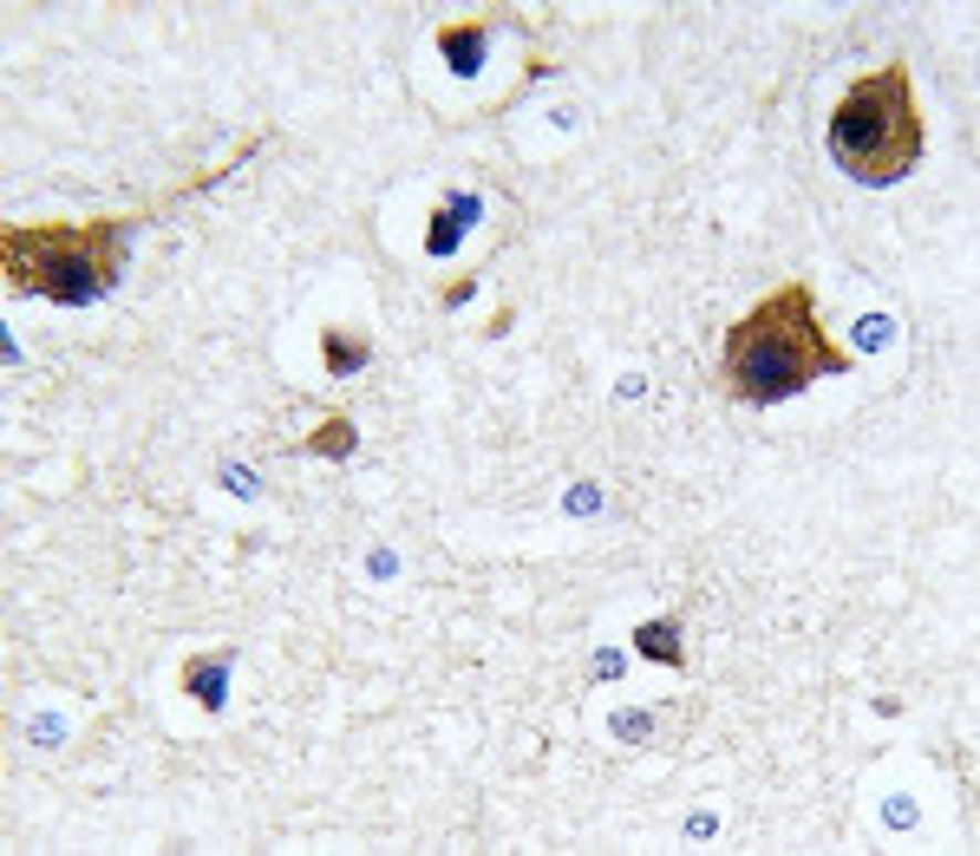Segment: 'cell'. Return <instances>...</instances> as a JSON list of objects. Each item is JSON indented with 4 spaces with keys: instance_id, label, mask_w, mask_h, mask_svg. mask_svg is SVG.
I'll use <instances>...</instances> for the list:
<instances>
[{
    "instance_id": "obj_2",
    "label": "cell",
    "mask_w": 980,
    "mask_h": 856,
    "mask_svg": "<svg viewBox=\"0 0 980 856\" xmlns=\"http://www.w3.org/2000/svg\"><path fill=\"white\" fill-rule=\"evenodd\" d=\"M144 216H92V222H13L0 236L7 282L20 294L85 307L125 275V242Z\"/></svg>"
},
{
    "instance_id": "obj_7",
    "label": "cell",
    "mask_w": 980,
    "mask_h": 856,
    "mask_svg": "<svg viewBox=\"0 0 980 856\" xmlns=\"http://www.w3.org/2000/svg\"><path fill=\"white\" fill-rule=\"evenodd\" d=\"M307 451H334V458H341V451H353V426H347V419H334V426H321V438H314Z\"/></svg>"
},
{
    "instance_id": "obj_5",
    "label": "cell",
    "mask_w": 980,
    "mask_h": 856,
    "mask_svg": "<svg viewBox=\"0 0 980 856\" xmlns=\"http://www.w3.org/2000/svg\"><path fill=\"white\" fill-rule=\"evenodd\" d=\"M438 46L458 60V72H478V53H484V27H451V33H438Z\"/></svg>"
},
{
    "instance_id": "obj_1",
    "label": "cell",
    "mask_w": 980,
    "mask_h": 856,
    "mask_svg": "<svg viewBox=\"0 0 980 856\" xmlns=\"http://www.w3.org/2000/svg\"><path fill=\"white\" fill-rule=\"evenodd\" d=\"M843 366H849V354L817 327L811 282H784V288H771L765 301H752V314H739L726 327V347H719L726 399H739V406L797 399L804 386L831 379Z\"/></svg>"
},
{
    "instance_id": "obj_6",
    "label": "cell",
    "mask_w": 980,
    "mask_h": 856,
    "mask_svg": "<svg viewBox=\"0 0 980 856\" xmlns=\"http://www.w3.org/2000/svg\"><path fill=\"white\" fill-rule=\"evenodd\" d=\"M222 667H229V660H204V667L190 674V687H197V700H204V707H216V700H222V693H216V680H222Z\"/></svg>"
},
{
    "instance_id": "obj_3",
    "label": "cell",
    "mask_w": 980,
    "mask_h": 856,
    "mask_svg": "<svg viewBox=\"0 0 980 856\" xmlns=\"http://www.w3.org/2000/svg\"><path fill=\"white\" fill-rule=\"evenodd\" d=\"M928 150L921 132V105H915L909 66H883L869 79H856L831 112V157L843 177L856 184H896L909 177Z\"/></svg>"
},
{
    "instance_id": "obj_4",
    "label": "cell",
    "mask_w": 980,
    "mask_h": 856,
    "mask_svg": "<svg viewBox=\"0 0 980 856\" xmlns=\"http://www.w3.org/2000/svg\"><path fill=\"white\" fill-rule=\"evenodd\" d=\"M674 635H680L674 622H654V628H634V647H640V654H654V660H667V667H680L687 654H680V641H674Z\"/></svg>"
}]
</instances>
